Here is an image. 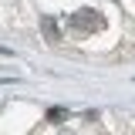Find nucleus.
Masks as SVG:
<instances>
[{"instance_id": "2", "label": "nucleus", "mask_w": 135, "mask_h": 135, "mask_svg": "<svg viewBox=\"0 0 135 135\" xmlns=\"http://www.w3.org/2000/svg\"><path fill=\"white\" fill-rule=\"evenodd\" d=\"M44 31H47L51 41H57V27H54V20H51V17H44Z\"/></svg>"}, {"instance_id": "1", "label": "nucleus", "mask_w": 135, "mask_h": 135, "mask_svg": "<svg viewBox=\"0 0 135 135\" xmlns=\"http://www.w3.org/2000/svg\"><path fill=\"white\" fill-rule=\"evenodd\" d=\"M71 27L81 31V34H91V31H98V27H101V17L95 14V10L84 7V10H74V14H71Z\"/></svg>"}]
</instances>
